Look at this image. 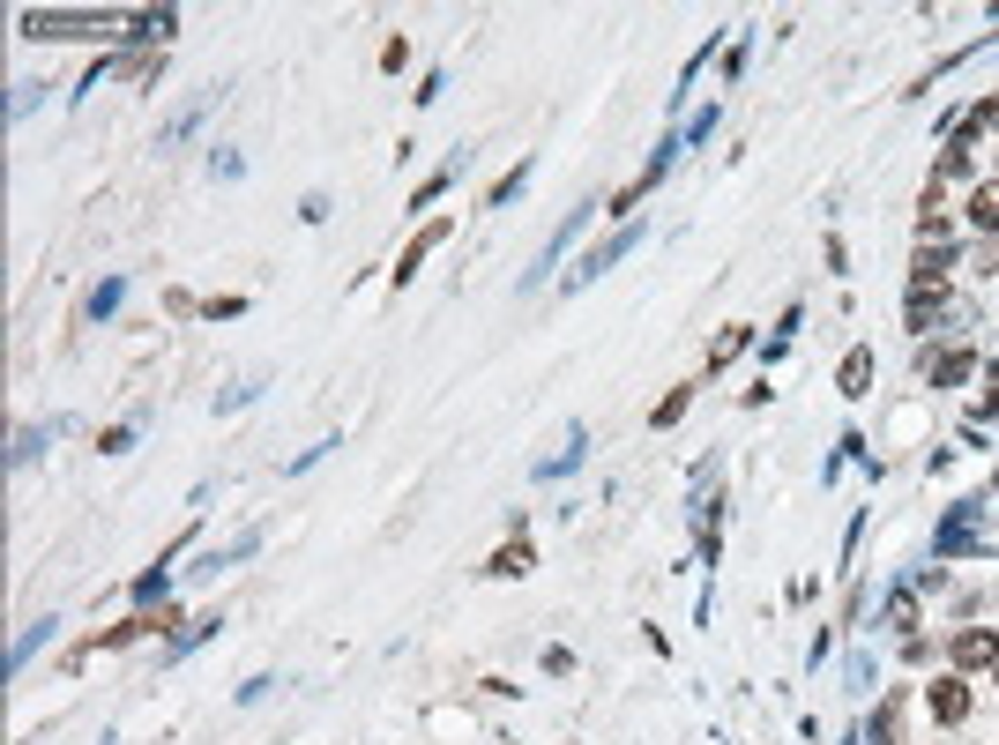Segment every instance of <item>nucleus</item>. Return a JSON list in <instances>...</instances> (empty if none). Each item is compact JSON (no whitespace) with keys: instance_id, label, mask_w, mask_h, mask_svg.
Returning <instances> with one entry per match:
<instances>
[{"instance_id":"9d476101","label":"nucleus","mask_w":999,"mask_h":745,"mask_svg":"<svg viewBox=\"0 0 999 745\" xmlns=\"http://www.w3.org/2000/svg\"><path fill=\"white\" fill-rule=\"evenodd\" d=\"M217 634H225V612H201V619L187 626L179 642H165V664H179V656H195V648H201V642H217Z\"/></svg>"},{"instance_id":"f3484780","label":"nucleus","mask_w":999,"mask_h":745,"mask_svg":"<svg viewBox=\"0 0 999 745\" xmlns=\"http://www.w3.org/2000/svg\"><path fill=\"white\" fill-rule=\"evenodd\" d=\"M746 344H753V328H746V321H731L724 336H716V350H709V366H701V372H724V366H731V358H739Z\"/></svg>"},{"instance_id":"a211bd4d","label":"nucleus","mask_w":999,"mask_h":745,"mask_svg":"<svg viewBox=\"0 0 999 745\" xmlns=\"http://www.w3.org/2000/svg\"><path fill=\"white\" fill-rule=\"evenodd\" d=\"M970 372H977L970 350H940V358H932V388H955V380H970Z\"/></svg>"},{"instance_id":"f03ea898","label":"nucleus","mask_w":999,"mask_h":745,"mask_svg":"<svg viewBox=\"0 0 999 745\" xmlns=\"http://www.w3.org/2000/svg\"><path fill=\"white\" fill-rule=\"evenodd\" d=\"M642 247V224H626V231H612V239H604V247H590L575 261V269H567V291H582V284H597L604 269H612V261H620V254H634Z\"/></svg>"},{"instance_id":"a878e982","label":"nucleus","mask_w":999,"mask_h":745,"mask_svg":"<svg viewBox=\"0 0 999 745\" xmlns=\"http://www.w3.org/2000/svg\"><path fill=\"white\" fill-rule=\"evenodd\" d=\"M709 135H716V112H701V120H686V135H679V142H694V149H701Z\"/></svg>"},{"instance_id":"0eeeda50","label":"nucleus","mask_w":999,"mask_h":745,"mask_svg":"<svg viewBox=\"0 0 999 745\" xmlns=\"http://www.w3.org/2000/svg\"><path fill=\"white\" fill-rule=\"evenodd\" d=\"M924 708H932V723H970V686H962V678H932V686H924Z\"/></svg>"},{"instance_id":"1a4fd4ad","label":"nucleus","mask_w":999,"mask_h":745,"mask_svg":"<svg viewBox=\"0 0 999 745\" xmlns=\"http://www.w3.org/2000/svg\"><path fill=\"white\" fill-rule=\"evenodd\" d=\"M888 634H902V642L918 634V582H896V589H888Z\"/></svg>"},{"instance_id":"9b49d317","label":"nucleus","mask_w":999,"mask_h":745,"mask_svg":"<svg viewBox=\"0 0 999 745\" xmlns=\"http://www.w3.org/2000/svg\"><path fill=\"white\" fill-rule=\"evenodd\" d=\"M441 239H448V217H433V224H425V231H418V239L403 247V261H396V284H411V276H418V261H425V254H433V247H441Z\"/></svg>"},{"instance_id":"39448f33","label":"nucleus","mask_w":999,"mask_h":745,"mask_svg":"<svg viewBox=\"0 0 999 745\" xmlns=\"http://www.w3.org/2000/svg\"><path fill=\"white\" fill-rule=\"evenodd\" d=\"M247 552H261V529H239V537H231V545L201 552L195 567H187V582H217V574H225V567H239V559H247Z\"/></svg>"},{"instance_id":"f257e3e1","label":"nucleus","mask_w":999,"mask_h":745,"mask_svg":"<svg viewBox=\"0 0 999 745\" xmlns=\"http://www.w3.org/2000/svg\"><path fill=\"white\" fill-rule=\"evenodd\" d=\"M23 38H120V16H68V8H23Z\"/></svg>"},{"instance_id":"aec40b11","label":"nucleus","mask_w":999,"mask_h":745,"mask_svg":"<svg viewBox=\"0 0 999 745\" xmlns=\"http://www.w3.org/2000/svg\"><path fill=\"white\" fill-rule=\"evenodd\" d=\"M52 433H60V425H46V433H38V425H23V433H16V447H8V463H16V470H23V463H38V447H52Z\"/></svg>"},{"instance_id":"b1692460","label":"nucleus","mask_w":999,"mask_h":745,"mask_svg":"<svg viewBox=\"0 0 999 745\" xmlns=\"http://www.w3.org/2000/svg\"><path fill=\"white\" fill-rule=\"evenodd\" d=\"M135 433H142V418H127V425H112V433H105V455H127V447H135Z\"/></svg>"},{"instance_id":"412c9836","label":"nucleus","mask_w":999,"mask_h":745,"mask_svg":"<svg viewBox=\"0 0 999 745\" xmlns=\"http://www.w3.org/2000/svg\"><path fill=\"white\" fill-rule=\"evenodd\" d=\"M112 74H127V82H150V74H165V52H135V60H112Z\"/></svg>"},{"instance_id":"4be33fe9","label":"nucleus","mask_w":999,"mask_h":745,"mask_svg":"<svg viewBox=\"0 0 999 745\" xmlns=\"http://www.w3.org/2000/svg\"><path fill=\"white\" fill-rule=\"evenodd\" d=\"M523 187H530V157H523V165H515V172H507V179H500L493 195H485V209H507V201L523 195Z\"/></svg>"},{"instance_id":"20e7f679","label":"nucleus","mask_w":999,"mask_h":745,"mask_svg":"<svg viewBox=\"0 0 999 745\" xmlns=\"http://www.w3.org/2000/svg\"><path fill=\"white\" fill-rule=\"evenodd\" d=\"M948 269H955V247H948V239H924V247L910 254V291H940Z\"/></svg>"},{"instance_id":"f8f14e48","label":"nucleus","mask_w":999,"mask_h":745,"mask_svg":"<svg viewBox=\"0 0 999 745\" xmlns=\"http://www.w3.org/2000/svg\"><path fill=\"white\" fill-rule=\"evenodd\" d=\"M52 634H60V619H52V612H46V619H30V626H23V642L8 648V678H16V670H23L30 656H38V648L52 642Z\"/></svg>"},{"instance_id":"393cba45","label":"nucleus","mask_w":999,"mask_h":745,"mask_svg":"<svg viewBox=\"0 0 999 745\" xmlns=\"http://www.w3.org/2000/svg\"><path fill=\"white\" fill-rule=\"evenodd\" d=\"M977 418H999V358L985 366V403H977Z\"/></svg>"},{"instance_id":"5701e85b","label":"nucleus","mask_w":999,"mask_h":745,"mask_svg":"<svg viewBox=\"0 0 999 745\" xmlns=\"http://www.w3.org/2000/svg\"><path fill=\"white\" fill-rule=\"evenodd\" d=\"M866 745H902V738H896V701H888V708L866 723Z\"/></svg>"},{"instance_id":"6ab92c4d","label":"nucleus","mask_w":999,"mask_h":745,"mask_svg":"<svg viewBox=\"0 0 999 745\" xmlns=\"http://www.w3.org/2000/svg\"><path fill=\"white\" fill-rule=\"evenodd\" d=\"M694 388H701V380H686V388H672V396H664V403L650 410V425H656V433H672V425L686 418V403H694Z\"/></svg>"},{"instance_id":"2eb2a0df","label":"nucleus","mask_w":999,"mask_h":745,"mask_svg":"<svg viewBox=\"0 0 999 745\" xmlns=\"http://www.w3.org/2000/svg\"><path fill=\"white\" fill-rule=\"evenodd\" d=\"M530 567H537V552H530V537H523V545H500V552H493V567H485V574H500V582H523Z\"/></svg>"},{"instance_id":"423d86ee","label":"nucleus","mask_w":999,"mask_h":745,"mask_svg":"<svg viewBox=\"0 0 999 745\" xmlns=\"http://www.w3.org/2000/svg\"><path fill=\"white\" fill-rule=\"evenodd\" d=\"M948 656H955V670H992L999 664V634L992 626H962Z\"/></svg>"},{"instance_id":"bb28decb","label":"nucleus","mask_w":999,"mask_h":745,"mask_svg":"<svg viewBox=\"0 0 999 745\" xmlns=\"http://www.w3.org/2000/svg\"><path fill=\"white\" fill-rule=\"evenodd\" d=\"M970 127H999V98H985V105H977V112H970Z\"/></svg>"},{"instance_id":"4468645a","label":"nucleus","mask_w":999,"mask_h":745,"mask_svg":"<svg viewBox=\"0 0 999 745\" xmlns=\"http://www.w3.org/2000/svg\"><path fill=\"white\" fill-rule=\"evenodd\" d=\"M948 314V298L940 291H910V306H902V321H910V336H932V321Z\"/></svg>"},{"instance_id":"dca6fc26","label":"nucleus","mask_w":999,"mask_h":745,"mask_svg":"<svg viewBox=\"0 0 999 745\" xmlns=\"http://www.w3.org/2000/svg\"><path fill=\"white\" fill-rule=\"evenodd\" d=\"M970 224L992 239L999 231V179H985V187H970Z\"/></svg>"},{"instance_id":"7ed1b4c3","label":"nucleus","mask_w":999,"mask_h":745,"mask_svg":"<svg viewBox=\"0 0 999 745\" xmlns=\"http://www.w3.org/2000/svg\"><path fill=\"white\" fill-rule=\"evenodd\" d=\"M179 30V8H135V16H120V38H135V46H172Z\"/></svg>"},{"instance_id":"6e6552de","label":"nucleus","mask_w":999,"mask_h":745,"mask_svg":"<svg viewBox=\"0 0 999 745\" xmlns=\"http://www.w3.org/2000/svg\"><path fill=\"white\" fill-rule=\"evenodd\" d=\"M835 388H843L850 403H858V396H873V350H866V344H858V350L843 358V366H835Z\"/></svg>"},{"instance_id":"cd10ccee","label":"nucleus","mask_w":999,"mask_h":745,"mask_svg":"<svg viewBox=\"0 0 999 745\" xmlns=\"http://www.w3.org/2000/svg\"><path fill=\"white\" fill-rule=\"evenodd\" d=\"M992 686H999V664H992Z\"/></svg>"},{"instance_id":"ddd939ff","label":"nucleus","mask_w":999,"mask_h":745,"mask_svg":"<svg viewBox=\"0 0 999 745\" xmlns=\"http://www.w3.org/2000/svg\"><path fill=\"white\" fill-rule=\"evenodd\" d=\"M120 298H127V276H105L98 291L82 298V321H112V314H120Z\"/></svg>"}]
</instances>
